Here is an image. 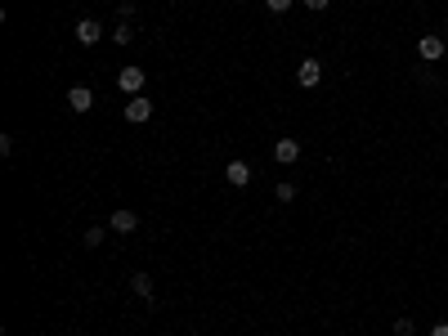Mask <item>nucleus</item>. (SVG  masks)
Here are the masks:
<instances>
[{
  "instance_id": "f257e3e1",
  "label": "nucleus",
  "mask_w": 448,
  "mask_h": 336,
  "mask_svg": "<svg viewBox=\"0 0 448 336\" xmlns=\"http://www.w3.org/2000/svg\"><path fill=\"white\" fill-rule=\"evenodd\" d=\"M143 86H148V72H143L139 63H126V67L117 72V90L126 94V99H135V94H139Z\"/></svg>"
},
{
  "instance_id": "f03ea898",
  "label": "nucleus",
  "mask_w": 448,
  "mask_h": 336,
  "mask_svg": "<svg viewBox=\"0 0 448 336\" xmlns=\"http://www.w3.org/2000/svg\"><path fill=\"white\" fill-rule=\"evenodd\" d=\"M121 112H126V122H130V126H143V122L153 117V99L135 94V99H126V108H121Z\"/></svg>"
},
{
  "instance_id": "7ed1b4c3",
  "label": "nucleus",
  "mask_w": 448,
  "mask_h": 336,
  "mask_svg": "<svg viewBox=\"0 0 448 336\" xmlns=\"http://www.w3.org/2000/svg\"><path fill=\"white\" fill-rule=\"evenodd\" d=\"M319 81H323V63H319V58H300V67H296V86L314 90Z\"/></svg>"
},
{
  "instance_id": "20e7f679",
  "label": "nucleus",
  "mask_w": 448,
  "mask_h": 336,
  "mask_svg": "<svg viewBox=\"0 0 448 336\" xmlns=\"http://www.w3.org/2000/svg\"><path fill=\"white\" fill-rule=\"evenodd\" d=\"M274 162H278V166H292V162H300V139L283 135V139L274 143Z\"/></svg>"
},
{
  "instance_id": "39448f33",
  "label": "nucleus",
  "mask_w": 448,
  "mask_h": 336,
  "mask_svg": "<svg viewBox=\"0 0 448 336\" xmlns=\"http://www.w3.org/2000/svg\"><path fill=\"white\" fill-rule=\"evenodd\" d=\"M444 50H448V45H444V36H435V32L417 41V54L426 58V63H440V58H444Z\"/></svg>"
},
{
  "instance_id": "423d86ee",
  "label": "nucleus",
  "mask_w": 448,
  "mask_h": 336,
  "mask_svg": "<svg viewBox=\"0 0 448 336\" xmlns=\"http://www.w3.org/2000/svg\"><path fill=\"white\" fill-rule=\"evenodd\" d=\"M68 108H72V112H90V108H94V90L90 86H72L68 90Z\"/></svg>"
},
{
  "instance_id": "0eeeda50",
  "label": "nucleus",
  "mask_w": 448,
  "mask_h": 336,
  "mask_svg": "<svg viewBox=\"0 0 448 336\" xmlns=\"http://www.w3.org/2000/svg\"><path fill=\"white\" fill-rule=\"evenodd\" d=\"M135 229H139V215L130 211V207L113 211V233H135Z\"/></svg>"
},
{
  "instance_id": "6e6552de",
  "label": "nucleus",
  "mask_w": 448,
  "mask_h": 336,
  "mask_svg": "<svg viewBox=\"0 0 448 336\" xmlns=\"http://www.w3.org/2000/svg\"><path fill=\"white\" fill-rule=\"evenodd\" d=\"M224 179H229L233 188H247V184H251V166H247V162H229V166H224Z\"/></svg>"
},
{
  "instance_id": "1a4fd4ad",
  "label": "nucleus",
  "mask_w": 448,
  "mask_h": 336,
  "mask_svg": "<svg viewBox=\"0 0 448 336\" xmlns=\"http://www.w3.org/2000/svg\"><path fill=\"white\" fill-rule=\"evenodd\" d=\"M99 36H103V27H99L94 18H81V22H77V41H81V45H99Z\"/></svg>"
},
{
  "instance_id": "9d476101",
  "label": "nucleus",
  "mask_w": 448,
  "mask_h": 336,
  "mask_svg": "<svg viewBox=\"0 0 448 336\" xmlns=\"http://www.w3.org/2000/svg\"><path fill=\"white\" fill-rule=\"evenodd\" d=\"M130 292L143 296V301H153V278L148 273H135V278H130Z\"/></svg>"
},
{
  "instance_id": "9b49d317",
  "label": "nucleus",
  "mask_w": 448,
  "mask_h": 336,
  "mask_svg": "<svg viewBox=\"0 0 448 336\" xmlns=\"http://www.w3.org/2000/svg\"><path fill=\"white\" fill-rule=\"evenodd\" d=\"M113 41H117V45H130V41H135V27H130V22H121V27H113Z\"/></svg>"
},
{
  "instance_id": "f8f14e48",
  "label": "nucleus",
  "mask_w": 448,
  "mask_h": 336,
  "mask_svg": "<svg viewBox=\"0 0 448 336\" xmlns=\"http://www.w3.org/2000/svg\"><path fill=\"white\" fill-rule=\"evenodd\" d=\"M274 198H278V202H296V184H287V179H283V184L274 188Z\"/></svg>"
},
{
  "instance_id": "ddd939ff",
  "label": "nucleus",
  "mask_w": 448,
  "mask_h": 336,
  "mask_svg": "<svg viewBox=\"0 0 448 336\" xmlns=\"http://www.w3.org/2000/svg\"><path fill=\"white\" fill-rule=\"evenodd\" d=\"M413 332H417L413 318H399V323H395V336H413Z\"/></svg>"
},
{
  "instance_id": "4468645a",
  "label": "nucleus",
  "mask_w": 448,
  "mask_h": 336,
  "mask_svg": "<svg viewBox=\"0 0 448 336\" xmlns=\"http://www.w3.org/2000/svg\"><path fill=\"white\" fill-rule=\"evenodd\" d=\"M292 5H296V0H264V9H274V14H287Z\"/></svg>"
},
{
  "instance_id": "2eb2a0df",
  "label": "nucleus",
  "mask_w": 448,
  "mask_h": 336,
  "mask_svg": "<svg viewBox=\"0 0 448 336\" xmlns=\"http://www.w3.org/2000/svg\"><path fill=\"white\" fill-rule=\"evenodd\" d=\"M300 5H305V9H309V14H323V9H328V5H332V0H300Z\"/></svg>"
},
{
  "instance_id": "dca6fc26",
  "label": "nucleus",
  "mask_w": 448,
  "mask_h": 336,
  "mask_svg": "<svg viewBox=\"0 0 448 336\" xmlns=\"http://www.w3.org/2000/svg\"><path fill=\"white\" fill-rule=\"evenodd\" d=\"M99 243H103V229L94 224V229H86V247H99Z\"/></svg>"
},
{
  "instance_id": "f3484780",
  "label": "nucleus",
  "mask_w": 448,
  "mask_h": 336,
  "mask_svg": "<svg viewBox=\"0 0 448 336\" xmlns=\"http://www.w3.org/2000/svg\"><path fill=\"white\" fill-rule=\"evenodd\" d=\"M117 18H121V22H130V18H135V5H130V0H126V5H117Z\"/></svg>"
},
{
  "instance_id": "a211bd4d",
  "label": "nucleus",
  "mask_w": 448,
  "mask_h": 336,
  "mask_svg": "<svg viewBox=\"0 0 448 336\" xmlns=\"http://www.w3.org/2000/svg\"><path fill=\"white\" fill-rule=\"evenodd\" d=\"M430 336H448V323H435V328H430Z\"/></svg>"
},
{
  "instance_id": "6ab92c4d",
  "label": "nucleus",
  "mask_w": 448,
  "mask_h": 336,
  "mask_svg": "<svg viewBox=\"0 0 448 336\" xmlns=\"http://www.w3.org/2000/svg\"><path fill=\"white\" fill-rule=\"evenodd\" d=\"M117 5H126V0H117Z\"/></svg>"
}]
</instances>
